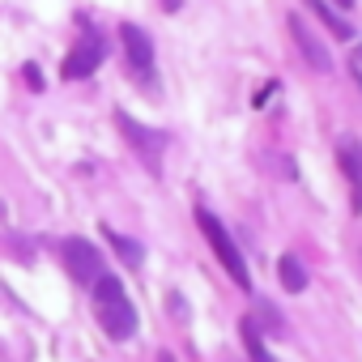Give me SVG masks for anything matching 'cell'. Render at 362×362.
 Wrapping results in <instances>:
<instances>
[{"mask_svg":"<svg viewBox=\"0 0 362 362\" xmlns=\"http://www.w3.org/2000/svg\"><path fill=\"white\" fill-rule=\"evenodd\" d=\"M197 226H201V235H205V243L214 247V256L222 260V269L230 273V281L239 286V290H252V273H247V260H243V252L235 247V239H230V230L209 214V209H197Z\"/></svg>","mask_w":362,"mask_h":362,"instance_id":"1","label":"cell"},{"mask_svg":"<svg viewBox=\"0 0 362 362\" xmlns=\"http://www.w3.org/2000/svg\"><path fill=\"white\" fill-rule=\"evenodd\" d=\"M60 256H64L69 277L81 281V286H94V281L103 277V256H98L94 243H86V239H69V243L60 247Z\"/></svg>","mask_w":362,"mask_h":362,"instance_id":"2","label":"cell"},{"mask_svg":"<svg viewBox=\"0 0 362 362\" xmlns=\"http://www.w3.org/2000/svg\"><path fill=\"white\" fill-rule=\"evenodd\" d=\"M94 307H98V324H103V332H107V337H115V341H128V337L136 332V307H132L124 294L94 298Z\"/></svg>","mask_w":362,"mask_h":362,"instance_id":"3","label":"cell"},{"mask_svg":"<svg viewBox=\"0 0 362 362\" xmlns=\"http://www.w3.org/2000/svg\"><path fill=\"white\" fill-rule=\"evenodd\" d=\"M119 43H124V56H128L132 73H136V77H149V73H153V43H149V35H145L141 26L124 22V26H119Z\"/></svg>","mask_w":362,"mask_h":362,"instance_id":"4","label":"cell"},{"mask_svg":"<svg viewBox=\"0 0 362 362\" xmlns=\"http://www.w3.org/2000/svg\"><path fill=\"white\" fill-rule=\"evenodd\" d=\"M290 35H294L298 52H303V60H307V64H311L315 73H332V56L324 52V43L315 39V30H311V26H307V22L298 18V13L290 18Z\"/></svg>","mask_w":362,"mask_h":362,"instance_id":"5","label":"cell"},{"mask_svg":"<svg viewBox=\"0 0 362 362\" xmlns=\"http://www.w3.org/2000/svg\"><path fill=\"white\" fill-rule=\"evenodd\" d=\"M103 64V43L98 39H86V43H77L69 56H64V81H81V77H90L94 69Z\"/></svg>","mask_w":362,"mask_h":362,"instance_id":"6","label":"cell"},{"mask_svg":"<svg viewBox=\"0 0 362 362\" xmlns=\"http://www.w3.org/2000/svg\"><path fill=\"white\" fill-rule=\"evenodd\" d=\"M115 124H119V132L132 141V149L149 162V166H158V149H162V136L158 132H149V128H141L136 119H128V115H115Z\"/></svg>","mask_w":362,"mask_h":362,"instance_id":"7","label":"cell"},{"mask_svg":"<svg viewBox=\"0 0 362 362\" xmlns=\"http://www.w3.org/2000/svg\"><path fill=\"white\" fill-rule=\"evenodd\" d=\"M337 162H341V170H345V179H349V188H354V209H362V158H358V145L345 141V145L337 149Z\"/></svg>","mask_w":362,"mask_h":362,"instance_id":"8","label":"cell"},{"mask_svg":"<svg viewBox=\"0 0 362 362\" xmlns=\"http://www.w3.org/2000/svg\"><path fill=\"white\" fill-rule=\"evenodd\" d=\"M303 5H307V9H311V13H315V18H320L332 35H337V39H354V26H349V22L332 9V0H303Z\"/></svg>","mask_w":362,"mask_h":362,"instance_id":"9","label":"cell"},{"mask_svg":"<svg viewBox=\"0 0 362 362\" xmlns=\"http://www.w3.org/2000/svg\"><path fill=\"white\" fill-rule=\"evenodd\" d=\"M277 277H281V286H286L290 294H303V290H307V269H303L298 256H290V252L277 260Z\"/></svg>","mask_w":362,"mask_h":362,"instance_id":"10","label":"cell"},{"mask_svg":"<svg viewBox=\"0 0 362 362\" xmlns=\"http://www.w3.org/2000/svg\"><path fill=\"white\" fill-rule=\"evenodd\" d=\"M107 239L115 243V252L124 256V264H132V269L141 264V243H132V239H124V235H115V230H107Z\"/></svg>","mask_w":362,"mask_h":362,"instance_id":"11","label":"cell"},{"mask_svg":"<svg viewBox=\"0 0 362 362\" xmlns=\"http://www.w3.org/2000/svg\"><path fill=\"white\" fill-rule=\"evenodd\" d=\"M243 341H247L252 362H269V354H264V345H260V337H256V328H252V324H243Z\"/></svg>","mask_w":362,"mask_h":362,"instance_id":"12","label":"cell"},{"mask_svg":"<svg viewBox=\"0 0 362 362\" xmlns=\"http://www.w3.org/2000/svg\"><path fill=\"white\" fill-rule=\"evenodd\" d=\"M349 73H354V81H358V90H362V43L349 47Z\"/></svg>","mask_w":362,"mask_h":362,"instance_id":"13","label":"cell"},{"mask_svg":"<svg viewBox=\"0 0 362 362\" xmlns=\"http://www.w3.org/2000/svg\"><path fill=\"white\" fill-rule=\"evenodd\" d=\"M26 81H30V90H43V77H39L35 64H26Z\"/></svg>","mask_w":362,"mask_h":362,"instance_id":"14","label":"cell"},{"mask_svg":"<svg viewBox=\"0 0 362 362\" xmlns=\"http://www.w3.org/2000/svg\"><path fill=\"white\" fill-rule=\"evenodd\" d=\"M158 362H170V354H158Z\"/></svg>","mask_w":362,"mask_h":362,"instance_id":"15","label":"cell"},{"mask_svg":"<svg viewBox=\"0 0 362 362\" xmlns=\"http://www.w3.org/2000/svg\"><path fill=\"white\" fill-rule=\"evenodd\" d=\"M337 5H345V9H349V5H354V0H337Z\"/></svg>","mask_w":362,"mask_h":362,"instance_id":"16","label":"cell"},{"mask_svg":"<svg viewBox=\"0 0 362 362\" xmlns=\"http://www.w3.org/2000/svg\"><path fill=\"white\" fill-rule=\"evenodd\" d=\"M358 158H362V149H358Z\"/></svg>","mask_w":362,"mask_h":362,"instance_id":"17","label":"cell"}]
</instances>
